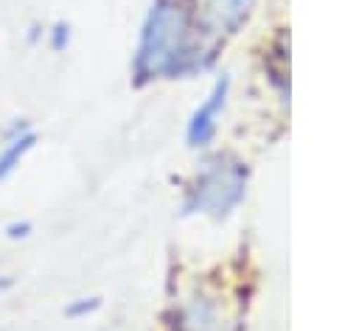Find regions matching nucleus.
<instances>
[{
    "label": "nucleus",
    "mask_w": 359,
    "mask_h": 331,
    "mask_svg": "<svg viewBox=\"0 0 359 331\" xmlns=\"http://www.w3.org/2000/svg\"><path fill=\"white\" fill-rule=\"evenodd\" d=\"M205 56L210 59L213 53L205 48L196 11L185 6V0H154L132 62L135 81L146 84L151 79H180L199 70Z\"/></svg>",
    "instance_id": "nucleus-1"
},
{
    "label": "nucleus",
    "mask_w": 359,
    "mask_h": 331,
    "mask_svg": "<svg viewBox=\"0 0 359 331\" xmlns=\"http://www.w3.org/2000/svg\"><path fill=\"white\" fill-rule=\"evenodd\" d=\"M244 166L227 154L210 157L196 182L188 191L185 213H210V216H227L244 196Z\"/></svg>",
    "instance_id": "nucleus-2"
},
{
    "label": "nucleus",
    "mask_w": 359,
    "mask_h": 331,
    "mask_svg": "<svg viewBox=\"0 0 359 331\" xmlns=\"http://www.w3.org/2000/svg\"><path fill=\"white\" fill-rule=\"evenodd\" d=\"M227 87H230V81H227V76H222L213 84L208 101L191 115V121H188V143L191 146H208L213 140V135H216V118L222 115L224 101H227Z\"/></svg>",
    "instance_id": "nucleus-3"
},
{
    "label": "nucleus",
    "mask_w": 359,
    "mask_h": 331,
    "mask_svg": "<svg viewBox=\"0 0 359 331\" xmlns=\"http://www.w3.org/2000/svg\"><path fill=\"white\" fill-rule=\"evenodd\" d=\"M36 140H39V135L34 129H25V132H20L14 137H3V149H0V182L8 180L17 171V166L36 146Z\"/></svg>",
    "instance_id": "nucleus-4"
},
{
    "label": "nucleus",
    "mask_w": 359,
    "mask_h": 331,
    "mask_svg": "<svg viewBox=\"0 0 359 331\" xmlns=\"http://www.w3.org/2000/svg\"><path fill=\"white\" fill-rule=\"evenodd\" d=\"M95 309H98V297H81V300H73V303L65 309V317L79 320V317H84V314H90V311H95Z\"/></svg>",
    "instance_id": "nucleus-5"
},
{
    "label": "nucleus",
    "mask_w": 359,
    "mask_h": 331,
    "mask_svg": "<svg viewBox=\"0 0 359 331\" xmlns=\"http://www.w3.org/2000/svg\"><path fill=\"white\" fill-rule=\"evenodd\" d=\"M67 39H70V25L67 22H56L50 28V48L53 50H65L67 48Z\"/></svg>",
    "instance_id": "nucleus-6"
},
{
    "label": "nucleus",
    "mask_w": 359,
    "mask_h": 331,
    "mask_svg": "<svg viewBox=\"0 0 359 331\" xmlns=\"http://www.w3.org/2000/svg\"><path fill=\"white\" fill-rule=\"evenodd\" d=\"M31 230H34L31 222H8V224H6V236H8L11 241H17V238H28Z\"/></svg>",
    "instance_id": "nucleus-7"
},
{
    "label": "nucleus",
    "mask_w": 359,
    "mask_h": 331,
    "mask_svg": "<svg viewBox=\"0 0 359 331\" xmlns=\"http://www.w3.org/2000/svg\"><path fill=\"white\" fill-rule=\"evenodd\" d=\"M14 286V278H8V275H0V292H8Z\"/></svg>",
    "instance_id": "nucleus-8"
},
{
    "label": "nucleus",
    "mask_w": 359,
    "mask_h": 331,
    "mask_svg": "<svg viewBox=\"0 0 359 331\" xmlns=\"http://www.w3.org/2000/svg\"><path fill=\"white\" fill-rule=\"evenodd\" d=\"M36 39H39V25H34V28H31V34H28V42H31V45H34Z\"/></svg>",
    "instance_id": "nucleus-9"
},
{
    "label": "nucleus",
    "mask_w": 359,
    "mask_h": 331,
    "mask_svg": "<svg viewBox=\"0 0 359 331\" xmlns=\"http://www.w3.org/2000/svg\"><path fill=\"white\" fill-rule=\"evenodd\" d=\"M0 331H6V328H0Z\"/></svg>",
    "instance_id": "nucleus-10"
}]
</instances>
